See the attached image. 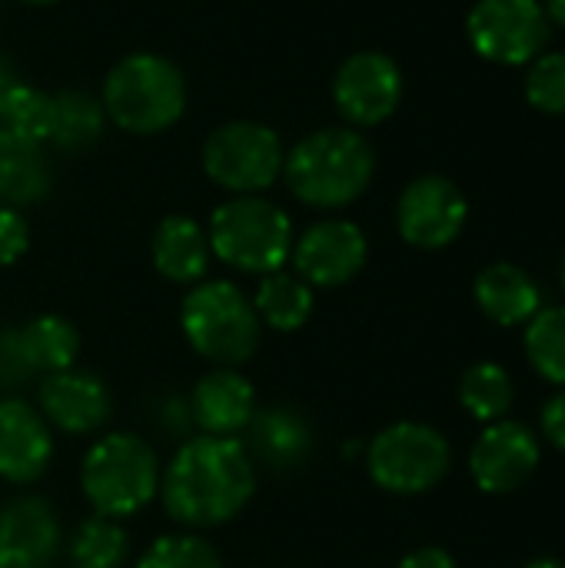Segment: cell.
<instances>
[{"label":"cell","instance_id":"cell-1","mask_svg":"<svg viewBox=\"0 0 565 568\" xmlns=\"http://www.w3.org/2000/svg\"><path fill=\"white\" fill-rule=\"evenodd\" d=\"M256 493V469L236 439L200 436L180 446L163 473V509L190 529L223 526Z\"/></svg>","mask_w":565,"mask_h":568},{"label":"cell","instance_id":"cell-2","mask_svg":"<svg viewBox=\"0 0 565 568\" xmlns=\"http://www.w3.org/2000/svg\"><path fill=\"white\" fill-rule=\"evenodd\" d=\"M376 173L370 140L350 126H326L303 136L283 156V180L290 193L316 210H340L360 200Z\"/></svg>","mask_w":565,"mask_h":568},{"label":"cell","instance_id":"cell-3","mask_svg":"<svg viewBox=\"0 0 565 568\" xmlns=\"http://www.w3.org/2000/svg\"><path fill=\"white\" fill-rule=\"evenodd\" d=\"M100 103L120 130L153 136L180 123L186 80L183 70L160 53H130L107 73Z\"/></svg>","mask_w":565,"mask_h":568},{"label":"cell","instance_id":"cell-4","mask_svg":"<svg viewBox=\"0 0 565 568\" xmlns=\"http://www.w3.org/2000/svg\"><path fill=\"white\" fill-rule=\"evenodd\" d=\"M180 326L203 359L230 369L250 363L263 336L253 300H246V293L230 280L196 283L180 306Z\"/></svg>","mask_w":565,"mask_h":568},{"label":"cell","instance_id":"cell-5","mask_svg":"<svg viewBox=\"0 0 565 568\" xmlns=\"http://www.w3.org/2000/svg\"><path fill=\"white\" fill-rule=\"evenodd\" d=\"M210 250L240 273L270 276L293 256V223L286 210L263 196H233L210 216Z\"/></svg>","mask_w":565,"mask_h":568},{"label":"cell","instance_id":"cell-6","mask_svg":"<svg viewBox=\"0 0 565 568\" xmlns=\"http://www.w3.org/2000/svg\"><path fill=\"white\" fill-rule=\"evenodd\" d=\"M83 496L97 516L123 519L140 513L160 489V463L150 443L133 433L100 436L80 469Z\"/></svg>","mask_w":565,"mask_h":568},{"label":"cell","instance_id":"cell-7","mask_svg":"<svg viewBox=\"0 0 565 568\" xmlns=\"http://www.w3.org/2000/svg\"><path fill=\"white\" fill-rule=\"evenodd\" d=\"M283 140L266 123L230 120L203 143V173L233 196H260L283 176Z\"/></svg>","mask_w":565,"mask_h":568},{"label":"cell","instance_id":"cell-8","mask_svg":"<svg viewBox=\"0 0 565 568\" xmlns=\"http://www.w3.org/2000/svg\"><path fill=\"white\" fill-rule=\"evenodd\" d=\"M370 479L393 496H420L450 473V443L426 423L386 426L366 449Z\"/></svg>","mask_w":565,"mask_h":568},{"label":"cell","instance_id":"cell-9","mask_svg":"<svg viewBox=\"0 0 565 568\" xmlns=\"http://www.w3.org/2000/svg\"><path fill=\"white\" fill-rule=\"evenodd\" d=\"M470 43L493 63H529L549 43V17L539 0H480L466 17Z\"/></svg>","mask_w":565,"mask_h":568},{"label":"cell","instance_id":"cell-10","mask_svg":"<svg viewBox=\"0 0 565 568\" xmlns=\"http://www.w3.org/2000/svg\"><path fill=\"white\" fill-rule=\"evenodd\" d=\"M77 326L53 313H43L23 326L0 329V386H23L40 373H63L77 363Z\"/></svg>","mask_w":565,"mask_h":568},{"label":"cell","instance_id":"cell-11","mask_svg":"<svg viewBox=\"0 0 565 568\" xmlns=\"http://www.w3.org/2000/svg\"><path fill=\"white\" fill-rule=\"evenodd\" d=\"M403 100V73L380 50L346 57L333 77V103L350 126H376L396 113Z\"/></svg>","mask_w":565,"mask_h":568},{"label":"cell","instance_id":"cell-12","mask_svg":"<svg viewBox=\"0 0 565 568\" xmlns=\"http://www.w3.org/2000/svg\"><path fill=\"white\" fill-rule=\"evenodd\" d=\"M470 206L463 190L446 176H420L413 180L396 203V226L410 246L443 250L466 226Z\"/></svg>","mask_w":565,"mask_h":568},{"label":"cell","instance_id":"cell-13","mask_svg":"<svg viewBox=\"0 0 565 568\" xmlns=\"http://www.w3.org/2000/svg\"><path fill=\"white\" fill-rule=\"evenodd\" d=\"M366 236L350 220H323L313 223L296 243H293V263L296 276L310 283L313 290H336L350 283L366 266Z\"/></svg>","mask_w":565,"mask_h":568},{"label":"cell","instance_id":"cell-14","mask_svg":"<svg viewBox=\"0 0 565 568\" xmlns=\"http://www.w3.org/2000/svg\"><path fill=\"white\" fill-rule=\"evenodd\" d=\"M539 466V439L523 423H493L470 453V473L490 496L519 489Z\"/></svg>","mask_w":565,"mask_h":568},{"label":"cell","instance_id":"cell-15","mask_svg":"<svg viewBox=\"0 0 565 568\" xmlns=\"http://www.w3.org/2000/svg\"><path fill=\"white\" fill-rule=\"evenodd\" d=\"M60 552V523L40 496L0 509V568H50Z\"/></svg>","mask_w":565,"mask_h":568},{"label":"cell","instance_id":"cell-16","mask_svg":"<svg viewBox=\"0 0 565 568\" xmlns=\"http://www.w3.org/2000/svg\"><path fill=\"white\" fill-rule=\"evenodd\" d=\"M40 409L50 426L70 436H87L103 429L110 419V393L97 373L87 369H63L50 373L40 383Z\"/></svg>","mask_w":565,"mask_h":568},{"label":"cell","instance_id":"cell-17","mask_svg":"<svg viewBox=\"0 0 565 568\" xmlns=\"http://www.w3.org/2000/svg\"><path fill=\"white\" fill-rule=\"evenodd\" d=\"M53 459V436L40 413L23 399L0 403V479L13 486L37 483Z\"/></svg>","mask_w":565,"mask_h":568},{"label":"cell","instance_id":"cell-18","mask_svg":"<svg viewBox=\"0 0 565 568\" xmlns=\"http://www.w3.org/2000/svg\"><path fill=\"white\" fill-rule=\"evenodd\" d=\"M253 413H256V389L246 376H240L230 366H216L190 393V419L206 436L230 439L250 426Z\"/></svg>","mask_w":565,"mask_h":568},{"label":"cell","instance_id":"cell-19","mask_svg":"<svg viewBox=\"0 0 565 568\" xmlns=\"http://www.w3.org/2000/svg\"><path fill=\"white\" fill-rule=\"evenodd\" d=\"M250 446L256 459L273 473L300 469L313 453V429L293 406H266L250 419Z\"/></svg>","mask_w":565,"mask_h":568},{"label":"cell","instance_id":"cell-20","mask_svg":"<svg viewBox=\"0 0 565 568\" xmlns=\"http://www.w3.org/2000/svg\"><path fill=\"white\" fill-rule=\"evenodd\" d=\"M150 256H153V266L160 276H167L170 283L190 286L206 276L213 250H210V236L203 233V226L193 216L173 213L157 223Z\"/></svg>","mask_w":565,"mask_h":568},{"label":"cell","instance_id":"cell-21","mask_svg":"<svg viewBox=\"0 0 565 568\" xmlns=\"http://www.w3.org/2000/svg\"><path fill=\"white\" fill-rule=\"evenodd\" d=\"M473 293H476L480 310L493 323H500V326L529 323L539 313V303H543L536 280L526 270L513 266V263H493V266H486L476 276Z\"/></svg>","mask_w":565,"mask_h":568},{"label":"cell","instance_id":"cell-22","mask_svg":"<svg viewBox=\"0 0 565 568\" xmlns=\"http://www.w3.org/2000/svg\"><path fill=\"white\" fill-rule=\"evenodd\" d=\"M50 190V163L43 143L0 126V203L23 206L43 200Z\"/></svg>","mask_w":565,"mask_h":568},{"label":"cell","instance_id":"cell-23","mask_svg":"<svg viewBox=\"0 0 565 568\" xmlns=\"http://www.w3.org/2000/svg\"><path fill=\"white\" fill-rule=\"evenodd\" d=\"M253 310L263 326H270L276 333H296L313 316V286L303 283L296 273L276 270V273L263 276V283L253 296Z\"/></svg>","mask_w":565,"mask_h":568},{"label":"cell","instance_id":"cell-24","mask_svg":"<svg viewBox=\"0 0 565 568\" xmlns=\"http://www.w3.org/2000/svg\"><path fill=\"white\" fill-rule=\"evenodd\" d=\"M103 123H107V113L97 97L80 93V90H60L53 93V120H50L47 143L60 150H87L90 143L100 140Z\"/></svg>","mask_w":565,"mask_h":568},{"label":"cell","instance_id":"cell-25","mask_svg":"<svg viewBox=\"0 0 565 568\" xmlns=\"http://www.w3.org/2000/svg\"><path fill=\"white\" fill-rule=\"evenodd\" d=\"M513 379L496 363H476L460 379V403L473 419L500 423L513 406Z\"/></svg>","mask_w":565,"mask_h":568},{"label":"cell","instance_id":"cell-26","mask_svg":"<svg viewBox=\"0 0 565 568\" xmlns=\"http://www.w3.org/2000/svg\"><path fill=\"white\" fill-rule=\"evenodd\" d=\"M130 556V536L117 526V519L93 516L70 539V566L73 568H120Z\"/></svg>","mask_w":565,"mask_h":568},{"label":"cell","instance_id":"cell-27","mask_svg":"<svg viewBox=\"0 0 565 568\" xmlns=\"http://www.w3.org/2000/svg\"><path fill=\"white\" fill-rule=\"evenodd\" d=\"M526 356L543 379L565 386V306L539 310L529 320Z\"/></svg>","mask_w":565,"mask_h":568},{"label":"cell","instance_id":"cell-28","mask_svg":"<svg viewBox=\"0 0 565 568\" xmlns=\"http://www.w3.org/2000/svg\"><path fill=\"white\" fill-rule=\"evenodd\" d=\"M50 120H53V93H43L27 83H13L0 97V126L20 133L27 140L47 143Z\"/></svg>","mask_w":565,"mask_h":568},{"label":"cell","instance_id":"cell-29","mask_svg":"<svg viewBox=\"0 0 565 568\" xmlns=\"http://www.w3.org/2000/svg\"><path fill=\"white\" fill-rule=\"evenodd\" d=\"M137 568H220V556L200 536H163L140 556Z\"/></svg>","mask_w":565,"mask_h":568},{"label":"cell","instance_id":"cell-30","mask_svg":"<svg viewBox=\"0 0 565 568\" xmlns=\"http://www.w3.org/2000/svg\"><path fill=\"white\" fill-rule=\"evenodd\" d=\"M526 100L553 116H565V53H539L526 73Z\"/></svg>","mask_w":565,"mask_h":568},{"label":"cell","instance_id":"cell-31","mask_svg":"<svg viewBox=\"0 0 565 568\" xmlns=\"http://www.w3.org/2000/svg\"><path fill=\"white\" fill-rule=\"evenodd\" d=\"M30 250V223L20 210L0 206V266H13Z\"/></svg>","mask_w":565,"mask_h":568},{"label":"cell","instance_id":"cell-32","mask_svg":"<svg viewBox=\"0 0 565 568\" xmlns=\"http://www.w3.org/2000/svg\"><path fill=\"white\" fill-rule=\"evenodd\" d=\"M543 436L565 453V389L543 406Z\"/></svg>","mask_w":565,"mask_h":568},{"label":"cell","instance_id":"cell-33","mask_svg":"<svg viewBox=\"0 0 565 568\" xmlns=\"http://www.w3.org/2000/svg\"><path fill=\"white\" fill-rule=\"evenodd\" d=\"M396 568H456V562H453V556H450L446 549L426 546V549L410 552Z\"/></svg>","mask_w":565,"mask_h":568},{"label":"cell","instance_id":"cell-34","mask_svg":"<svg viewBox=\"0 0 565 568\" xmlns=\"http://www.w3.org/2000/svg\"><path fill=\"white\" fill-rule=\"evenodd\" d=\"M13 83H20V80H17V70H13V63L0 53V97H3Z\"/></svg>","mask_w":565,"mask_h":568},{"label":"cell","instance_id":"cell-35","mask_svg":"<svg viewBox=\"0 0 565 568\" xmlns=\"http://www.w3.org/2000/svg\"><path fill=\"white\" fill-rule=\"evenodd\" d=\"M543 10H546L549 23L565 27V0H546V3H543Z\"/></svg>","mask_w":565,"mask_h":568},{"label":"cell","instance_id":"cell-36","mask_svg":"<svg viewBox=\"0 0 565 568\" xmlns=\"http://www.w3.org/2000/svg\"><path fill=\"white\" fill-rule=\"evenodd\" d=\"M526 568H565L563 559H536V562H529Z\"/></svg>","mask_w":565,"mask_h":568},{"label":"cell","instance_id":"cell-37","mask_svg":"<svg viewBox=\"0 0 565 568\" xmlns=\"http://www.w3.org/2000/svg\"><path fill=\"white\" fill-rule=\"evenodd\" d=\"M20 3H30V7H47V3H57V0H20Z\"/></svg>","mask_w":565,"mask_h":568},{"label":"cell","instance_id":"cell-38","mask_svg":"<svg viewBox=\"0 0 565 568\" xmlns=\"http://www.w3.org/2000/svg\"><path fill=\"white\" fill-rule=\"evenodd\" d=\"M563 286H565V256H563Z\"/></svg>","mask_w":565,"mask_h":568}]
</instances>
